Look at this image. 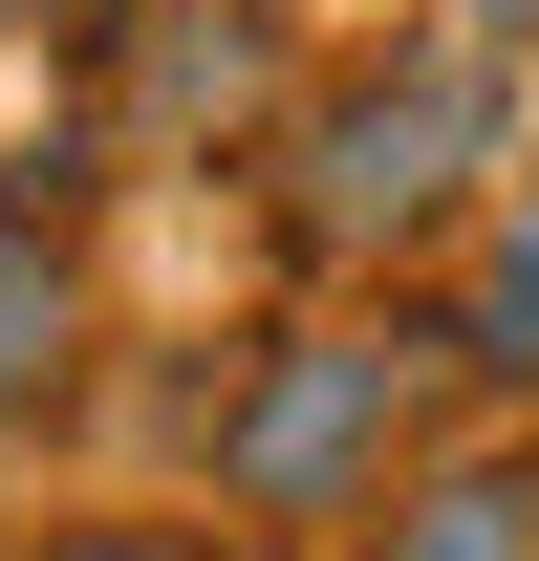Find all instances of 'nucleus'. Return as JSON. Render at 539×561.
<instances>
[{
    "label": "nucleus",
    "mask_w": 539,
    "mask_h": 561,
    "mask_svg": "<svg viewBox=\"0 0 539 561\" xmlns=\"http://www.w3.org/2000/svg\"><path fill=\"white\" fill-rule=\"evenodd\" d=\"M260 195L324 280H432L474 238V195H518V66L496 44H367L302 66L260 130Z\"/></svg>",
    "instance_id": "f257e3e1"
},
{
    "label": "nucleus",
    "mask_w": 539,
    "mask_h": 561,
    "mask_svg": "<svg viewBox=\"0 0 539 561\" xmlns=\"http://www.w3.org/2000/svg\"><path fill=\"white\" fill-rule=\"evenodd\" d=\"M66 389H87V238L0 216V432H44Z\"/></svg>",
    "instance_id": "423d86ee"
},
{
    "label": "nucleus",
    "mask_w": 539,
    "mask_h": 561,
    "mask_svg": "<svg viewBox=\"0 0 539 561\" xmlns=\"http://www.w3.org/2000/svg\"><path fill=\"white\" fill-rule=\"evenodd\" d=\"M0 561H216L195 496H87V518H44V540H0Z\"/></svg>",
    "instance_id": "6e6552de"
},
{
    "label": "nucleus",
    "mask_w": 539,
    "mask_h": 561,
    "mask_svg": "<svg viewBox=\"0 0 539 561\" xmlns=\"http://www.w3.org/2000/svg\"><path fill=\"white\" fill-rule=\"evenodd\" d=\"M432 44H496V66H539V0H432Z\"/></svg>",
    "instance_id": "9d476101"
},
{
    "label": "nucleus",
    "mask_w": 539,
    "mask_h": 561,
    "mask_svg": "<svg viewBox=\"0 0 539 561\" xmlns=\"http://www.w3.org/2000/svg\"><path fill=\"white\" fill-rule=\"evenodd\" d=\"M108 195H130V130H108V87H66L44 130H0V216H22V238H87Z\"/></svg>",
    "instance_id": "0eeeda50"
},
{
    "label": "nucleus",
    "mask_w": 539,
    "mask_h": 561,
    "mask_svg": "<svg viewBox=\"0 0 539 561\" xmlns=\"http://www.w3.org/2000/svg\"><path fill=\"white\" fill-rule=\"evenodd\" d=\"M432 324H454V411L518 432V411H539V195H474L454 280H432Z\"/></svg>",
    "instance_id": "39448f33"
},
{
    "label": "nucleus",
    "mask_w": 539,
    "mask_h": 561,
    "mask_svg": "<svg viewBox=\"0 0 539 561\" xmlns=\"http://www.w3.org/2000/svg\"><path fill=\"white\" fill-rule=\"evenodd\" d=\"M108 130L130 151H238V173H260V130H280V0H130V22H108Z\"/></svg>",
    "instance_id": "7ed1b4c3"
},
{
    "label": "nucleus",
    "mask_w": 539,
    "mask_h": 561,
    "mask_svg": "<svg viewBox=\"0 0 539 561\" xmlns=\"http://www.w3.org/2000/svg\"><path fill=\"white\" fill-rule=\"evenodd\" d=\"M108 22L130 0H0V44H66V66H108Z\"/></svg>",
    "instance_id": "1a4fd4ad"
},
{
    "label": "nucleus",
    "mask_w": 539,
    "mask_h": 561,
    "mask_svg": "<svg viewBox=\"0 0 539 561\" xmlns=\"http://www.w3.org/2000/svg\"><path fill=\"white\" fill-rule=\"evenodd\" d=\"M345 561H539V432H432L345 518Z\"/></svg>",
    "instance_id": "20e7f679"
},
{
    "label": "nucleus",
    "mask_w": 539,
    "mask_h": 561,
    "mask_svg": "<svg viewBox=\"0 0 539 561\" xmlns=\"http://www.w3.org/2000/svg\"><path fill=\"white\" fill-rule=\"evenodd\" d=\"M454 432V324L432 280L410 302H324V324H260L195 411V518L216 540H345L367 496Z\"/></svg>",
    "instance_id": "f03ea898"
}]
</instances>
